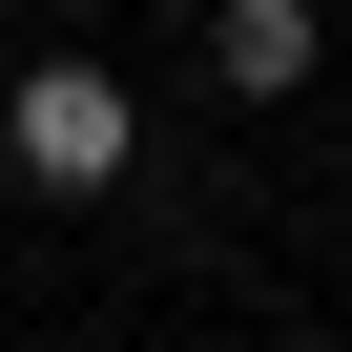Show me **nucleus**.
I'll return each mask as SVG.
<instances>
[{"instance_id":"f257e3e1","label":"nucleus","mask_w":352,"mask_h":352,"mask_svg":"<svg viewBox=\"0 0 352 352\" xmlns=\"http://www.w3.org/2000/svg\"><path fill=\"white\" fill-rule=\"evenodd\" d=\"M0 145H21V187H124L145 166V104H124V63H21V104H0Z\"/></svg>"},{"instance_id":"f03ea898","label":"nucleus","mask_w":352,"mask_h":352,"mask_svg":"<svg viewBox=\"0 0 352 352\" xmlns=\"http://www.w3.org/2000/svg\"><path fill=\"white\" fill-rule=\"evenodd\" d=\"M208 63H228L249 104H290V83H311V0H208Z\"/></svg>"}]
</instances>
